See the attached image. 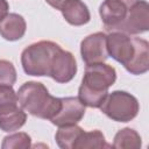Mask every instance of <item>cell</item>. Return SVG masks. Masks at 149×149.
<instances>
[{
	"instance_id": "cell-1",
	"label": "cell",
	"mask_w": 149,
	"mask_h": 149,
	"mask_svg": "<svg viewBox=\"0 0 149 149\" xmlns=\"http://www.w3.org/2000/svg\"><path fill=\"white\" fill-rule=\"evenodd\" d=\"M108 56L121 63L135 76L149 70V43L140 37H130L122 31H111L106 38Z\"/></svg>"
},
{
	"instance_id": "cell-2",
	"label": "cell",
	"mask_w": 149,
	"mask_h": 149,
	"mask_svg": "<svg viewBox=\"0 0 149 149\" xmlns=\"http://www.w3.org/2000/svg\"><path fill=\"white\" fill-rule=\"evenodd\" d=\"M115 80L116 71L112 65L104 62L87 64L78 88L79 100L87 107L99 108Z\"/></svg>"
},
{
	"instance_id": "cell-3",
	"label": "cell",
	"mask_w": 149,
	"mask_h": 149,
	"mask_svg": "<svg viewBox=\"0 0 149 149\" xmlns=\"http://www.w3.org/2000/svg\"><path fill=\"white\" fill-rule=\"evenodd\" d=\"M20 107L40 119L50 120L61 107V98L54 97L38 81H26L16 92Z\"/></svg>"
},
{
	"instance_id": "cell-4",
	"label": "cell",
	"mask_w": 149,
	"mask_h": 149,
	"mask_svg": "<svg viewBox=\"0 0 149 149\" xmlns=\"http://www.w3.org/2000/svg\"><path fill=\"white\" fill-rule=\"evenodd\" d=\"M61 45L51 41H38L28 45L21 54L23 71L29 76H50V69L55 54Z\"/></svg>"
},
{
	"instance_id": "cell-5",
	"label": "cell",
	"mask_w": 149,
	"mask_h": 149,
	"mask_svg": "<svg viewBox=\"0 0 149 149\" xmlns=\"http://www.w3.org/2000/svg\"><path fill=\"white\" fill-rule=\"evenodd\" d=\"M99 108L113 121L129 122L137 115L140 104L133 94L118 90L107 93Z\"/></svg>"
},
{
	"instance_id": "cell-6",
	"label": "cell",
	"mask_w": 149,
	"mask_h": 149,
	"mask_svg": "<svg viewBox=\"0 0 149 149\" xmlns=\"http://www.w3.org/2000/svg\"><path fill=\"white\" fill-rule=\"evenodd\" d=\"M149 29V5L146 0H137L128 10L125 20L114 31L139 35Z\"/></svg>"
},
{
	"instance_id": "cell-7",
	"label": "cell",
	"mask_w": 149,
	"mask_h": 149,
	"mask_svg": "<svg viewBox=\"0 0 149 149\" xmlns=\"http://www.w3.org/2000/svg\"><path fill=\"white\" fill-rule=\"evenodd\" d=\"M136 1L137 0H104L99 7V14L105 28L109 31H114Z\"/></svg>"
},
{
	"instance_id": "cell-8",
	"label": "cell",
	"mask_w": 149,
	"mask_h": 149,
	"mask_svg": "<svg viewBox=\"0 0 149 149\" xmlns=\"http://www.w3.org/2000/svg\"><path fill=\"white\" fill-rule=\"evenodd\" d=\"M107 35L102 31H98L86 36L80 43V55L85 64L102 63L109 56L106 44Z\"/></svg>"
},
{
	"instance_id": "cell-9",
	"label": "cell",
	"mask_w": 149,
	"mask_h": 149,
	"mask_svg": "<svg viewBox=\"0 0 149 149\" xmlns=\"http://www.w3.org/2000/svg\"><path fill=\"white\" fill-rule=\"evenodd\" d=\"M85 115V105L78 97L61 98V107L58 112L50 119L51 123L62 127L69 125H77Z\"/></svg>"
},
{
	"instance_id": "cell-10",
	"label": "cell",
	"mask_w": 149,
	"mask_h": 149,
	"mask_svg": "<svg viewBox=\"0 0 149 149\" xmlns=\"http://www.w3.org/2000/svg\"><path fill=\"white\" fill-rule=\"evenodd\" d=\"M76 73L77 62L74 56L70 51L63 50L61 48L54 56L49 77H51L55 81L59 84H65L71 81Z\"/></svg>"
},
{
	"instance_id": "cell-11",
	"label": "cell",
	"mask_w": 149,
	"mask_h": 149,
	"mask_svg": "<svg viewBox=\"0 0 149 149\" xmlns=\"http://www.w3.org/2000/svg\"><path fill=\"white\" fill-rule=\"evenodd\" d=\"M27 29L26 20L16 13L7 14L0 21V35L6 41H17L23 37Z\"/></svg>"
},
{
	"instance_id": "cell-12",
	"label": "cell",
	"mask_w": 149,
	"mask_h": 149,
	"mask_svg": "<svg viewBox=\"0 0 149 149\" xmlns=\"http://www.w3.org/2000/svg\"><path fill=\"white\" fill-rule=\"evenodd\" d=\"M59 10L71 26H83L91 20L90 10L81 0H66Z\"/></svg>"
},
{
	"instance_id": "cell-13",
	"label": "cell",
	"mask_w": 149,
	"mask_h": 149,
	"mask_svg": "<svg viewBox=\"0 0 149 149\" xmlns=\"http://www.w3.org/2000/svg\"><path fill=\"white\" fill-rule=\"evenodd\" d=\"M27 121L26 112L17 105L0 111V129L6 133L19 130Z\"/></svg>"
},
{
	"instance_id": "cell-14",
	"label": "cell",
	"mask_w": 149,
	"mask_h": 149,
	"mask_svg": "<svg viewBox=\"0 0 149 149\" xmlns=\"http://www.w3.org/2000/svg\"><path fill=\"white\" fill-rule=\"evenodd\" d=\"M84 129L77 125H69L58 127V130L55 134L56 143L62 149H73L77 140L81 135Z\"/></svg>"
},
{
	"instance_id": "cell-15",
	"label": "cell",
	"mask_w": 149,
	"mask_h": 149,
	"mask_svg": "<svg viewBox=\"0 0 149 149\" xmlns=\"http://www.w3.org/2000/svg\"><path fill=\"white\" fill-rule=\"evenodd\" d=\"M142 146V140L140 134L132 128L120 129L115 136L112 147L118 149H139Z\"/></svg>"
},
{
	"instance_id": "cell-16",
	"label": "cell",
	"mask_w": 149,
	"mask_h": 149,
	"mask_svg": "<svg viewBox=\"0 0 149 149\" xmlns=\"http://www.w3.org/2000/svg\"><path fill=\"white\" fill-rule=\"evenodd\" d=\"M111 144L106 143L104 134L99 129L91 132H83L77 140L73 149H88V148H111Z\"/></svg>"
},
{
	"instance_id": "cell-17",
	"label": "cell",
	"mask_w": 149,
	"mask_h": 149,
	"mask_svg": "<svg viewBox=\"0 0 149 149\" xmlns=\"http://www.w3.org/2000/svg\"><path fill=\"white\" fill-rule=\"evenodd\" d=\"M31 147V137L23 132L6 136L2 141V149H28Z\"/></svg>"
},
{
	"instance_id": "cell-18",
	"label": "cell",
	"mask_w": 149,
	"mask_h": 149,
	"mask_svg": "<svg viewBox=\"0 0 149 149\" xmlns=\"http://www.w3.org/2000/svg\"><path fill=\"white\" fill-rule=\"evenodd\" d=\"M16 78L17 74L13 63L6 59H0V86H13L16 81Z\"/></svg>"
},
{
	"instance_id": "cell-19",
	"label": "cell",
	"mask_w": 149,
	"mask_h": 149,
	"mask_svg": "<svg viewBox=\"0 0 149 149\" xmlns=\"http://www.w3.org/2000/svg\"><path fill=\"white\" fill-rule=\"evenodd\" d=\"M17 95L12 86H0V111L17 105Z\"/></svg>"
},
{
	"instance_id": "cell-20",
	"label": "cell",
	"mask_w": 149,
	"mask_h": 149,
	"mask_svg": "<svg viewBox=\"0 0 149 149\" xmlns=\"http://www.w3.org/2000/svg\"><path fill=\"white\" fill-rule=\"evenodd\" d=\"M8 9H9V5L7 0H0V21L8 14Z\"/></svg>"
},
{
	"instance_id": "cell-21",
	"label": "cell",
	"mask_w": 149,
	"mask_h": 149,
	"mask_svg": "<svg viewBox=\"0 0 149 149\" xmlns=\"http://www.w3.org/2000/svg\"><path fill=\"white\" fill-rule=\"evenodd\" d=\"M66 0H45V2L47 3H49L51 7H54V8H56V9H61L62 8V6L64 5V2H65Z\"/></svg>"
}]
</instances>
